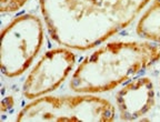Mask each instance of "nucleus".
Returning a JSON list of instances; mask_svg holds the SVG:
<instances>
[{
  "label": "nucleus",
  "instance_id": "1",
  "mask_svg": "<svg viewBox=\"0 0 160 122\" xmlns=\"http://www.w3.org/2000/svg\"><path fill=\"white\" fill-rule=\"evenodd\" d=\"M160 60V45L150 41H112L78 65L69 82L76 93H103L128 82Z\"/></svg>",
  "mask_w": 160,
  "mask_h": 122
},
{
  "label": "nucleus",
  "instance_id": "2",
  "mask_svg": "<svg viewBox=\"0 0 160 122\" xmlns=\"http://www.w3.org/2000/svg\"><path fill=\"white\" fill-rule=\"evenodd\" d=\"M50 36L76 50L92 49L121 30L100 0H39Z\"/></svg>",
  "mask_w": 160,
  "mask_h": 122
},
{
  "label": "nucleus",
  "instance_id": "3",
  "mask_svg": "<svg viewBox=\"0 0 160 122\" xmlns=\"http://www.w3.org/2000/svg\"><path fill=\"white\" fill-rule=\"evenodd\" d=\"M115 105L109 100L79 93V95H42L33 99L18 112L16 121L111 122Z\"/></svg>",
  "mask_w": 160,
  "mask_h": 122
},
{
  "label": "nucleus",
  "instance_id": "4",
  "mask_svg": "<svg viewBox=\"0 0 160 122\" xmlns=\"http://www.w3.org/2000/svg\"><path fill=\"white\" fill-rule=\"evenodd\" d=\"M45 41L41 20L35 15L15 17L1 30L0 63L8 78L21 76L32 65Z\"/></svg>",
  "mask_w": 160,
  "mask_h": 122
},
{
  "label": "nucleus",
  "instance_id": "5",
  "mask_svg": "<svg viewBox=\"0 0 160 122\" xmlns=\"http://www.w3.org/2000/svg\"><path fill=\"white\" fill-rule=\"evenodd\" d=\"M76 65V55L67 48L48 50L32 67L22 85L29 100L53 92L65 82Z\"/></svg>",
  "mask_w": 160,
  "mask_h": 122
},
{
  "label": "nucleus",
  "instance_id": "6",
  "mask_svg": "<svg viewBox=\"0 0 160 122\" xmlns=\"http://www.w3.org/2000/svg\"><path fill=\"white\" fill-rule=\"evenodd\" d=\"M115 98L120 119L138 120L155 107V85L149 77L136 78L118 90Z\"/></svg>",
  "mask_w": 160,
  "mask_h": 122
},
{
  "label": "nucleus",
  "instance_id": "7",
  "mask_svg": "<svg viewBox=\"0 0 160 122\" xmlns=\"http://www.w3.org/2000/svg\"><path fill=\"white\" fill-rule=\"evenodd\" d=\"M150 0H100L119 22L121 29L132 22Z\"/></svg>",
  "mask_w": 160,
  "mask_h": 122
},
{
  "label": "nucleus",
  "instance_id": "8",
  "mask_svg": "<svg viewBox=\"0 0 160 122\" xmlns=\"http://www.w3.org/2000/svg\"><path fill=\"white\" fill-rule=\"evenodd\" d=\"M136 32L140 38L160 45V0H153L139 19Z\"/></svg>",
  "mask_w": 160,
  "mask_h": 122
},
{
  "label": "nucleus",
  "instance_id": "9",
  "mask_svg": "<svg viewBox=\"0 0 160 122\" xmlns=\"http://www.w3.org/2000/svg\"><path fill=\"white\" fill-rule=\"evenodd\" d=\"M29 0H0V11L2 13L16 12Z\"/></svg>",
  "mask_w": 160,
  "mask_h": 122
},
{
  "label": "nucleus",
  "instance_id": "10",
  "mask_svg": "<svg viewBox=\"0 0 160 122\" xmlns=\"http://www.w3.org/2000/svg\"><path fill=\"white\" fill-rule=\"evenodd\" d=\"M13 105H15V100H13V98L11 95L5 98L2 100V102H1V112H5L6 110L11 109Z\"/></svg>",
  "mask_w": 160,
  "mask_h": 122
},
{
  "label": "nucleus",
  "instance_id": "11",
  "mask_svg": "<svg viewBox=\"0 0 160 122\" xmlns=\"http://www.w3.org/2000/svg\"><path fill=\"white\" fill-rule=\"evenodd\" d=\"M159 85H160V80H159Z\"/></svg>",
  "mask_w": 160,
  "mask_h": 122
}]
</instances>
